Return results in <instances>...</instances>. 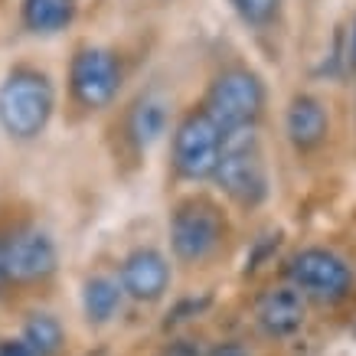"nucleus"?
Here are the masks:
<instances>
[{"instance_id": "f257e3e1", "label": "nucleus", "mask_w": 356, "mask_h": 356, "mask_svg": "<svg viewBox=\"0 0 356 356\" xmlns=\"http://www.w3.org/2000/svg\"><path fill=\"white\" fill-rule=\"evenodd\" d=\"M56 111L53 79L33 69L17 65L0 82V128L13 140H33L49 128Z\"/></svg>"}, {"instance_id": "f03ea898", "label": "nucleus", "mask_w": 356, "mask_h": 356, "mask_svg": "<svg viewBox=\"0 0 356 356\" xmlns=\"http://www.w3.org/2000/svg\"><path fill=\"white\" fill-rule=\"evenodd\" d=\"M213 180L238 206H259L268 200L271 180H268V167H265V154H261L255 128H238L222 134Z\"/></svg>"}, {"instance_id": "7ed1b4c3", "label": "nucleus", "mask_w": 356, "mask_h": 356, "mask_svg": "<svg viewBox=\"0 0 356 356\" xmlns=\"http://www.w3.org/2000/svg\"><path fill=\"white\" fill-rule=\"evenodd\" d=\"M261 108H265V82L259 79V72H252L245 65L222 69L213 79L203 105V111L222 134L238 128H255V121L261 118Z\"/></svg>"}, {"instance_id": "20e7f679", "label": "nucleus", "mask_w": 356, "mask_h": 356, "mask_svg": "<svg viewBox=\"0 0 356 356\" xmlns=\"http://www.w3.org/2000/svg\"><path fill=\"white\" fill-rule=\"evenodd\" d=\"M226 236V219L209 200H186L170 216V248L180 261H206Z\"/></svg>"}, {"instance_id": "39448f33", "label": "nucleus", "mask_w": 356, "mask_h": 356, "mask_svg": "<svg viewBox=\"0 0 356 356\" xmlns=\"http://www.w3.org/2000/svg\"><path fill=\"white\" fill-rule=\"evenodd\" d=\"M219 144H222V131L213 124V118L203 108L190 111L170 140V157L173 170L184 180H209L219 161Z\"/></svg>"}, {"instance_id": "423d86ee", "label": "nucleus", "mask_w": 356, "mask_h": 356, "mask_svg": "<svg viewBox=\"0 0 356 356\" xmlns=\"http://www.w3.org/2000/svg\"><path fill=\"white\" fill-rule=\"evenodd\" d=\"M288 278L294 291L317 301H340L353 288V268L330 248H304L288 261Z\"/></svg>"}, {"instance_id": "0eeeda50", "label": "nucleus", "mask_w": 356, "mask_h": 356, "mask_svg": "<svg viewBox=\"0 0 356 356\" xmlns=\"http://www.w3.org/2000/svg\"><path fill=\"white\" fill-rule=\"evenodd\" d=\"M121 63L111 49L102 46H82L69 63V92L82 108H105L118 95Z\"/></svg>"}, {"instance_id": "6e6552de", "label": "nucleus", "mask_w": 356, "mask_h": 356, "mask_svg": "<svg viewBox=\"0 0 356 356\" xmlns=\"http://www.w3.org/2000/svg\"><path fill=\"white\" fill-rule=\"evenodd\" d=\"M0 261H3V278L10 281H40L49 278L56 271L59 252L49 232L43 229H23L0 248Z\"/></svg>"}, {"instance_id": "1a4fd4ad", "label": "nucleus", "mask_w": 356, "mask_h": 356, "mask_svg": "<svg viewBox=\"0 0 356 356\" xmlns=\"http://www.w3.org/2000/svg\"><path fill=\"white\" fill-rule=\"evenodd\" d=\"M121 291L140 304L161 301L170 288V261L163 259L157 248H134L128 259L121 261Z\"/></svg>"}, {"instance_id": "9d476101", "label": "nucleus", "mask_w": 356, "mask_h": 356, "mask_svg": "<svg viewBox=\"0 0 356 356\" xmlns=\"http://www.w3.org/2000/svg\"><path fill=\"white\" fill-rule=\"evenodd\" d=\"M327 131H330V118H327V108L321 98L307 95H294L288 102V111H284V134L298 151H314L327 140Z\"/></svg>"}, {"instance_id": "9b49d317", "label": "nucleus", "mask_w": 356, "mask_h": 356, "mask_svg": "<svg viewBox=\"0 0 356 356\" xmlns=\"http://www.w3.org/2000/svg\"><path fill=\"white\" fill-rule=\"evenodd\" d=\"M255 317L265 334L291 337L304 324V298L294 288H271L255 304Z\"/></svg>"}, {"instance_id": "f8f14e48", "label": "nucleus", "mask_w": 356, "mask_h": 356, "mask_svg": "<svg viewBox=\"0 0 356 356\" xmlns=\"http://www.w3.org/2000/svg\"><path fill=\"white\" fill-rule=\"evenodd\" d=\"M167 124H170V105L161 95H144L134 102L128 115V138L138 151H151L167 134Z\"/></svg>"}, {"instance_id": "ddd939ff", "label": "nucleus", "mask_w": 356, "mask_h": 356, "mask_svg": "<svg viewBox=\"0 0 356 356\" xmlns=\"http://www.w3.org/2000/svg\"><path fill=\"white\" fill-rule=\"evenodd\" d=\"M76 10H79L76 0H23L20 20L30 33L53 36V33H63L69 23L76 20Z\"/></svg>"}, {"instance_id": "4468645a", "label": "nucleus", "mask_w": 356, "mask_h": 356, "mask_svg": "<svg viewBox=\"0 0 356 356\" xmlns=\"http://www.w3.org/2000/svg\"><path fill=\"white\" fill-rule=\"evenodd\" d=\"M121 301H124V291L108 275H95L82 284V314L88 324H108L121 311Z\"/></svg>"}, {"instance_id": "2eb2a0df", "label": "nucleus", "mask_w": 356, "mask_h": 356, "mask_svg": "<svg viewBox=\"0 0 356 356\" xmlns=\"http://www.w3.org/2000/svg\"><path fill=\"white\" fill-rule=\"evenodd\" d=\"M20 340L33 350V356H59V350H63V343H65V330L53 314L40 311V314H30V317H26Z\"/></svg>"}, {"instance_id": "dca6fc26", "label": "nucleus", "mask_w": 356, "mask_h": 356, "mask_svg": "<svg viewBox=\"0 0 356 356\" xmlns=\"http://www.w3.org/2000/svg\"><path fill=\"white\" fill-rule=\"evenodd\" d=\"M229 7L238 13L242 23L255 26V30H265L271 23H278L284 0H229Z\"/></svg>"}, {"instance_id": "f3484780", "label": "nucleus", "mask_w": 356, "mask_h": 356, "mask_svg": "<svg viewBox=\"0 0 356 356\" xmlns=\"http://www.w3.org/2000/svg\"><path fill=\"white\" fill-rule=\"evenodd\" d=\"M209 304H213V298H209V294H203V298H186V301H180L170 314H167V327L180 324V321H190V317H196V314H203Z\"/></svg>"}, {"instance_id": "a211bd4d", "label": "nucleus", "mask_w": 356, "mask_h": 356, "mask_svg": "<svg viewBox=\"0 0 356 356\" xmlns=\"http://www.w3.org/2000/svg\"><path fill=\"white\" fill-rule=\"evenodd\" d=\"M0 356H33V350L23 340H0Z\"/></svg>"}, {"instance_id": "6ab92c4d", "label": "nucleus", "mask_w": 356, "mask_h": 356, "mask_svg": "<svg viewBox=\"0 0 356 356\" xmlns=\"http://www.w3.org/2000/svg\"><path fill=\"white\" fill-rule=\"evenodd\" d=\"M163 356H200V346L190 343V340H177V343L167 346V353Z\"/></svg>"}, {"instance_id": "aec40b11", "label": "nucleus", "mask_w": 356, "mask_h": 356, "mask_svg": "<svg viewBox=\"0 0 356 356\" xmlns=\"http://www.w3.org/2000/svg\"><path fill=\"white\" fill-rule=\"evenodd\" d=\"M209 356H252V353H248L242 343H232V340H229V343L213 346V350H209Z\"/></svg>"}, {"instance_id": "412c9836", "label": "nucleus", "mask_w": 356, "mask_h": 356, "mask_svg": "<svg viewBox=\"0 0 356 356\" xmlns=\"http://www.w3.org/2000/svg\"><path fill=\"white\" fill-rule=\"evenodd\" d=\"M350 59H353V65H356V20H353V46H350Z\"/></svg>"}, {"instance_id": "4be33fe9", "label": "nucleus", "mask_w": 356, "mask_h": 356, "mask_svg": "<svg viewBox=\"0 0 356 356\" xmlns=\"http://www.w3.org/2000/svg\"><path fill=\"white\" fill-rule=\"evenodd\" d=\"M0 284H3V261H0Z\"/></svg>"}]
</instances>
